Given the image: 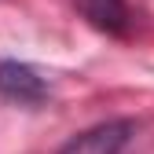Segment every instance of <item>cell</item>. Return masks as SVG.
Returning a JSON list of instances; mask_svg holds the SVG:
<instances>
[{"mask_svg":"<svg viewBox=\"0 0 154 154\" xmlns=\"http://www.w3.org/2000/svg\"><path fill=\"white\" fill-rule=\"evenodd\" d=\"M136 136V125L128 118H118V121H103V125H92L59 150V154H125V147Z\"/></svg>","mask_w":154,"mask_h":154,"instance_id":"cell-1","label":"cell"},{"mask_svg":"<svg viewBox=\"0 0 154 154\" xmlns=\"http://www.w3.org/2000/svg\"><path fill=\"white\" fill-rule=\"evenodd\" d=\"M0 95L18 106H41L48 99V81L26 63L0 59Z\"/></svg>","mask_w":154,"mask_h":154,"instance_id":"cell-2","label":"cell"},{"mask_svg":"<svg viewBox=\"0 0 154 154\" xmlns=\"http://www.w3.org/2000/svg\"><path fill=\"white\" fill-rule=\"evenodd\" d=\"M85 15L106 33H125L132 22L125 0H85Z\"/></svg>","mask_w":154,"mask_h":154,"instance_id":"cell-3","label":"cell"}]
</instances>
